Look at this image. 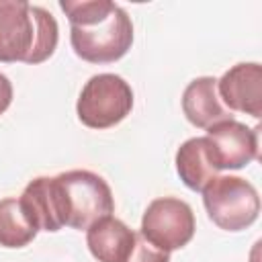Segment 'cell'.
<instances>
[{
    "label": "cell",
    "instance_id": "obj_8",
    "mask_svg": "<svg viewBox=\"0 0 262 262\" xmlns=\"http://www.w3.org/2000/svg\"><path fill=\"white\" fill-rule=\"evenodd\" d=\"M217 94L231 113H246L254 119L262 117V66L244 61L229 68L217 80Z\"/></svg>",
    "mask_w": 262,
    "mask_h": 262
},
{
    "label": "cell",
    "instance_id": "obj_5",
    "mask_svg": "<svg viewBox=\"0 0 262 262\" xmlns=\"http://www.w3.org/2000/svg\"><path fill=\"white\" fill-rule=\"evenodd\" d=\"M133 108V90L117 74L92 76L76 102L82 125L90 129H108L121 123Z\"/></svg>",
    "mask_w": 262,
    "mask_h": 262
},
{
    "label": "cell",
    "instance_id": "obj_7",
    "mask_svg": "<svg viewBox=\"0 0 262 262\" xmlns=\"http://www.w3.org/2000/svg\"><path fill=\"white\" fill-rule=\"evenodd\" d=\"M207 154L221 170H239L258 158V129L235 119L213 123L205 135Z\"/></svg>",
    "mask_w": 262,
    "mask_h": 262
},
{
    "label": "cell",
    "instance_id": "obj_1",
    "mask_svg": "<svg viewBox=\"0 0 262 262\" xmlns=\"http://www.w3.org/2000/svg\"><path fill=\"white\" fill-rule=\"evenodd\" d=\"M72 29L74 53L88 63H113L133 43V23L125 8L111 0H59Z\"/></svg>",
    "mask_w": 262,
    "mask_h": 262
},
{
    "label": "cell",
    "instance_id": "obj_11",
    "mask_svg": "<svg viewBox=\"0 0 262 262\" xmlns=\"http://www.w3.org/2000/svg\"><path fill=\"white\" fill-rule=\"evenodd\" d=\"M18 203L25 217L37 231H59L63 227L53 176H39L31 180L18 196Z\"/></svg>",
    "mask_w": 262,
    "mask_h": 262
},
{
    "label": "cell",
    "instance_id": "obj_2",
    "mask_svg": "<svg viewBox=\"0 0 262 262\" xmlns=\"http://www.w3.org/2000/svg\"><path fill=\"white\" fill-rule=\"evenodd\" d=\"M57 20L43 6L0 0V61L41 63L57 47Z\"/></svg>",
    "mask_w": 262,
    "mask_h": 262
},
{
    "label": "cell",
    "instance_id": "obj_9",
    "mask_svg": "<svg viewBox=\"0 0 262 262\" xmlns=\"http://www.w3.org/2000/svg\"><path fill=\"white\" fill-rule=\"evenodd\" d=\"M135 237L137 231L113 215L100 217L86 229V246L98 262H127Z\"/></svg>",
    "mask_w": 262,
    "mask_h": 262
},
{
    "label": "cell",
    "instance_id": "obj_3",
    "mask_svg": "<svg viewBox=\"0 0 262 262\" xmlns=\"http://www.w3.org/2000/svg\"><path fill=\"white\" fill-rule=\"evenodd\" d=\"M53 184L63 227L88 229L94 221L115 211L111 186L90 170L61 172L53 176Z\"/></svg>",
    "mask_w": 262,
    "mask_h": 262
},
{
    "label": "cell",
    "instance_id": "obj_15",
    "mask_svg": "<svg viewBox=\"0 0 262 262\" xmlns=\"http://www.w3.org/2000/svg\"><path fill=\"white\" fill-rule=\"evenodd\" d=\"M10 102H12V84L4 74H0V115L10 106Z\"/></svg>",
    "mask_w": 262,
    "mask_h": 262
},
{
    "label": "cell",
    "instance_id": "obj_12",
    "mask_svg": "<svg viewBox=\"0 0 262 262\" xmlns=\"http://www.w3.org/2000/svg\"><path fill=\"white\" fill-rule=\"evenodd\" d=\"M176 172L180 180L194 192H201L205 184L217 176V168L213 166L207 154L205 137L186 139L176 151Z\"/></svg>",
    "mask_w": 262,
    "mask_h": 262
},
{
    "label": "cell",
    "instance_id": "obj_4",
    "mask_svg": "<svg viewBox=\"0 0 262 262\" xmlns=\"http://www.w3.org/2000/svg\"><path fill=\"white\" fill-rule=\"evenodd\" d=\"M201 192L205 211L219 229L242 231L258 219L260 196L254 184L246 178L217 174Z\"/></svg>",
    "mask_w": 262,
    "mask_h": 262
},
{
    "label": "cell",
    "instance_id": "obj_6",
    "mask_svg": "<svg viewBox=\"0 0 262 262\" xmlns=\"http://www.w3.org/2000/svg\"><path fill=\"white\" fill-rule=\"evenodd\" d=\"M194 227V213L188 203L176 196H160L143 211L139 233L151 246L170 254L192 239Z\"/></svg>",
    "mask_w": 262,
    "mask_h": 262
},
{
    "label": "cell",
    "instance_id": "obj_10",
    "mask_svg": "<svg viewBox=\"0 0 262 262\" xmlns=\"http://www.w3.org/2000/svg\"><path fill=\"white\" fill-rule=\"evenodd\" d=\"M182 113L199 129H209L213 123L233 119L217 94V78L201 76L188 82L182 92Z\"/></svg>",
    "mask_w": 262,
    "mask_h": 262
},
{
    "label": "cell",
    "instance_id": "obj_14",
    "mask_svg": "<svg viewBox=\"0 0 262 262\" xmlns=\"http://www.w3.org/2000/svg\"><path fill=\"white\" fill-rule=\"evenodd\" d=\"M127 262H170V254L151 246L139 231H137V237H135V246H133V252L131 256L127 258Z\"/></svg>",
    "mask_w": 262,
    "mask_h": 262
},
{
    "label": "cell",
    "instance_id": "obj_13",
    "mask_svg": "<svg viewBox=\"0 0 262 262\" xmlns=\"http://www.w3.org/2000/svg\"><path fill=\"white\" fill-rule=\"evenodd\" d=\"M37 235V229L25 217L18 199L0 201V246L2 248H25Z\"/></svg>",
    "mask_w": 262,
    "mask_h": 262
}]
</instances>
